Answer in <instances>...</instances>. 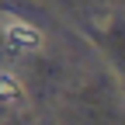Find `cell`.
Instances as JSON below:
<instances>
[{
	"instance_id": "cell-2",
	"label": "cell",
	"mask_w": 125,
	"mask_h": 125,
	"mask_svg": "<svg viewBox=\"0 0 125 125\" xmlns=\"http://www.w3.org/2000/svg\"><path fill=\"white\" fill-rule=\"evenodd\" d=\"M0 101H7V104L21 101V83L14 80L10 73H0Z\"/></svg>"
},
{
	"instance_id": "cell-1",
	"label": "cell",
	"mask_w": 125,
	"mask_h": 125,
	"mask_svg": "<svg viewBox=\"0 0 125 125\" xmlns=\"http://www.w3.org/2000/svg\"><path fill=\"white\" fill-rule=\"evenodd\" d=\"M4 35H7V42L14 45V49H21V52H35L38 45H42V35L31 24H24V21H7Z\"/></svg>"
}]
</instances>
